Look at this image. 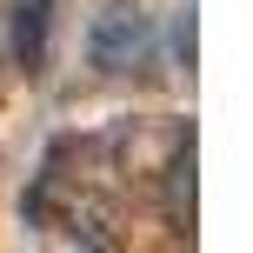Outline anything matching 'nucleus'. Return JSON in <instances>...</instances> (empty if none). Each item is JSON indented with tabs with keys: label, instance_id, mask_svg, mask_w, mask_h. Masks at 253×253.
<instances>
[{
	"label": "nucleus",
	"instance_id": "1",
	"mask_svg": "<svg viewBox=\"0 0 253 253\" xmlns=\"http://www.w3.org/2000/svg\"><path fill=\"white\" fill-rule=\"evenodd\" d=\"M153 47V20L147 13H100V27H93V67H107V74H133V60H147Z\"/></svg>",
	"mask_w": 253,
	"mask_h": 253
},
{
	"label": "nucleus",
	"instance_id": "2",
	"mask_svg": "<svg viewBox=\"0 0 253 253\" xmlns=\"http://www.w3.org/2000/svg\"><path fill=\"white\" fill-rule=\"evenodd\" d=\"M53 7L60 0H13V53H20L27 74L47 67V47H53Z\"/></svg>",
	"mask_w": 253,
	"mask_h": 253
}]
</instances>
